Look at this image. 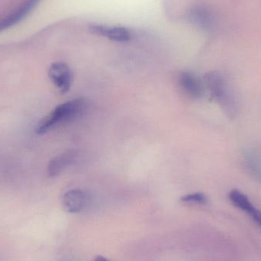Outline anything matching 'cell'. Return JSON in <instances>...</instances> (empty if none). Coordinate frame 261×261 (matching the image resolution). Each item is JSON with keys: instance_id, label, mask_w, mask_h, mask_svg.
Here are the masks:
<instances>
[{"instance_id": "obj_6", "label": "cell", "mask_w": 261, "mask_h": 261, "mask_svg": "<svg viewBox=\"0 0 261 261\" xmlns=\"http://www.w3.org/2000/svg\"><path fill=\"white\" fill-rule=\"evenodd\" d=\"M40 0H24L12 13L0 19V32L9 29L21 21L33 10Z\"/></svg>"}, {"instance_id": "obj_3", "label": "cell", "mask_w": 261, "mask_h": 261, "mask_svg": "<svg viewBox=\"0 0 261 261\" xmlns=\"http://www.w3.org/2000/svg\"><path fill=\"white\" fill-rule=\"evenodd\" d=\"M48 76L60 93L64 94L70 90L73 74L70 67L65 63H53L49 67Z\"/></svg>"}, {"instance_id": "obj_5", "label": "cell", "mask_w": 261, "mask_h": 261, "mask_svg": "<svg viewBox=\"0 0 261 261\" xmlns=\"http://www.w3.org/2000/svg\"><path fill=\"white\" fill-rule=\"evenodd\" d=\"M88 199V194L84 190L73 189L67 191L63 196V207L67 213H80L85 208Z\"/></svg>"}, {"instance_id": "obj_12", "label": "cell", "mask_w": 261, "mask_h": 261, "mask_svg": "<svg viewBox=\"0 0 261 261\" xmlns=\"http://www.w3.org/2000/svg\"><path fill=\"white\" fill-rule=\"evenodd\" d=\"M93 261H109L106 257H102V256H98Z\"/></svg>"}, {"instance_id": "obj_1", "label": "cell", "mask_w": 261, "mask_h": 261, "mask_svg": "<svg viewBox=\"0 0 261 261\" xmlns=\"http://www.w3.org/2000/svg\"><path fill=\"white\" fill-rule=\"evenodd\" d=\"M84 99H76L58 106L47 116L41 119L35 128L38 135H44L61 124L70 122L85 111Z\"/></svg>"}, {"instance_id": "obj_7", "label": "cell", "mask_w": 261, "mask_h": 261, "mask_svg": "<svg viewBox=\"0 0 261 261\" xmlns=\"http://www.w3.org/2000/svg\"><path fill=\"white\" fill-rule=\"evenodd\" d=\"M179 87L182 91L193 99H200L203 96L204 86L200 80L190 72H182L179 76Z\"/></svg>"}, {"instance_id": "obj_8", "label": "cell", "mask_w": 261, "mask_h": 261, "mask_svg": "<svg viewBox=\"0 0 261 261\" xmlns=\"http://www.w3.org/2000/svg\"><path fill=\"white\" fill-rule=\"evenodd\" d=\"M229 199L233 205L237 208L246 212L255 223L261 228V212L256 208L245 194L238 190H231L229 193Z\"/></svg>"}, {"instance_id": "obj_2", "label": "cell", "mask_w": 261, "mask_h": 261, "mask_svg": "<svg viewBox=\"0 0 261 261\" xmlns=\"http://www.w3.org/2000/svg\"><path fill=\"white\" fill-rule=\"evenodd\" d=\"M205 84L212 96L225 109L231 110V101L226 84L222 75L217 71H210L204 76Z\"/></svg>"}, {"instance_id": "obj_10", "label": "cell", "mask_w": 261, "mask_h": 261, "mask_svg": "<svg viewBox=\"0 0 261 261\" xmlns=\"http://www.w3.org/2000/svg\"><path fill=\"white\" fill-rule=\"evenodd\" d=\"M192 21L203 29H211L214 24V16L206 8L196 7L191 12Z\"/></svg>"}, {"instance_id": "obj_11", "label": "cell", "mask_w": 261, "mask_h": 261, "mask_svg": "<svg viewBox=\"0 0 261 261\" xmlns=\"http://www.w3.org/2000/svg\"><path fill=\"white\" fill-rule=\"evenodd\" d=\"M181 201L186 203L205 204L208 199L204 193H196L182 196Z\"/></svg>"}, {"instance_id": "obj_9", "label": "cell", "mask_w": 261, "mask_h": 261, "mask_svg": "<svg viewBox=\"0 0 261 261\" xmlns=\"http://www.w3.org/2000/svg\"><path fill=\"white\" fill-rule=\"evenodd\" d=\"M93 33L103 35L112 41L125 42L130 39L129 31L123 27H108L104 25H93L90 28Z\"/></svg>"}, {"instance_id": "obj_4", "label": "cell", "mask_w": 261, "mask_h": 261, "mask_svg": "<svg viewBox=\"0 0 261 261\" xmlns=\"http://www.w3.org/2000/svg\"><path fill=\"white\" fill-rule=\"evenodd\" d=\"M78 158V151L69 150L63 152L52 158L47 166V174L50 177H55L61 174L66 168L73 165Z\"/></svg>"}]
</instances>
